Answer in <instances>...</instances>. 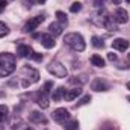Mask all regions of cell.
Here are the masks:
<instances>
[{
    "label": "cell",
    "mask_w": 130,
    "mask_h": 130,
    "mask_svg": "<svg viewBox=\"0 0 130 130\" xmlns=\"http://www.w3.org/2000/svg\"><path fill=\"white\" fill-rule=\"evenodd\" d=\"M17 68V61L12 53H0V77H8Z\"/></svg>",
    "instance_id": "obj_1"
},
{
    "label": "cell",
    "mask_w": 130,
    "mask_h": 130,
    "mask_svg": "<svg viewBox=\"0 0 130 130\" xmlns=\"http://www.w3.org/2000/svg\"><path fill=\"white\" fill-rule=\"evenodd\" d=\"M64 42L70 47V48H73L74 52H83L85 47H86V42H85L83 36L77 32L67 33L64 36Z\"/></svg>",
    "instance_id": "obj_2"
},
{
    "label": "cell",
    "mask_w": 130,
    "mask_h": 130,
    "mask_svg": "<svg viewBox=\"0 0 130 130\" xmlns=\"http://www.w3.org/2000/svg\"><path fill=\"white\" fill-rule=\"evenodd\" d=\"M47 71L50 74H53L55 77H61V79L67 77V74H68L65 65H62L61 62H56V61H53V62H50V64L47 65Z\"/></svg>",
    "instance_id": "obj_3"
},
{
    "label": "cell",
    "mask_w": 130,
    "mask_h": 130,
    "mask_svg": "<svg viewBox=\"0 0 130 130\" xmlns=\"http://www.w3.org/2000/svg\"><path fill=\"white\" fill-rule=\"evenodd\" d=\"M52 117H53V120H55L56 123L64 124L65 121L70 120V112H68L65 107H59V109H56V110L52 113Z\"/></svg>",
    "instance_id": "obj_4"
},
{
    "label": "cell",
    "mask_w": 130,
    "mask_h": 130,
    "mask_svg": "<svg viewBox=\"0 0 130 130\" xmlns=\"http://www.w3.org/2000/svg\"><path fill=\"white\" fill-rule=\"evenodd\" d=\"M113 20H115V23H118V24H126V23L129 21V14H127V11L123 9V8H117V11L113 12Z\"/></svg>",
    "instance_id": "obj_5"
},
{
    "label": "cell",
    "mask_w": 130,
    "mask_h": 130,
    "mask_svg": "<svg viewBox=\"0 0 130 130\" xmlns=\"http://www.w3.org/2000/svg\"><path fill=\"white\" fill-rule=\"evenodd\" d=\"M42 21H44V17H42V15H36V17L30 18V20L26 23V26H24V32H33L35 29H38V26H39Z\"/></svg>",
    "instance_id": "obj_6"
},
{
    "label": "cell",
    "mask_w": 130,
    "mask_h": 130,
    "mask_svg": "<svg viewBox=\"0 0 130 130\" xmlns=\"http://www.w3.org/2000/svg\"><path fill=\"white\" fill-rule=\"evenodd\" d=\"M35 97H36V103L39 104L41 109H47V107L50 106V100H48V92H47V91L42 89V91H39Z\"/></svg>",
    "instance_id": "obj_7"
},
{
    "label": "cell",
    "mask_w": 130,
    "mask_h": 130,
    "mask_svg": "<svg viewBox=\"0 0 130 130\" xmlns=\"http://www.w3.org/2000/svg\"><path fill=\"white\" fill-rule=\"evenodd\" d=\"M39 42L42 44V47H45V48H53L55 47V36L53 35H50V33H42L41 36H39Z\"/></svg>",
    "instance_id": "obj_8"
},
{
    "label": "cell",
    "mask_w": 130,
    "mask_h": 130,
    "mask_svg": "<svg viewBox=\"0 0 130 130\" xmlns=\"http://www.w3.org/2000/svg\"><path fill=\"white\" fill-rule=\"evenodd\" d=\"M112 47L115 50H118V52H126L130 47V42L127 39H124V38H117V39L112 41Z\"/></svg>",
    "instance_id": "obj_9"
},
{
    "label": "cell",
    "mask_w": 130,
    "mask_h": 130,
    "mask_svg": "<svg viewBox=\"0 0 130 130\" xmlns=\"http://www.w3.org/2000/svg\"><path fill=\"white\" fill-rule=\"evenodd\" d=\"M17 53H18V56L20 58H32L33 55V50L32 47H29V45H26V44H20L18 47H17Z\"/></svg>",
    "instance_id": "obj_10"
},
{
    "label": "cell",
    "mask_w": 130,
    "mask_h": 130,
    "mask_svg": "<svg viewBox=\"0 0 130 130\" xmlns=\"http://www.w3.org/2000/svg\"><path fill=\"white\" fill-rule=\"evenodd\" d=\"M29 121H30V123H35V124H41V123H45V118H44L42 113L33 110V112L29 113Z\"/></svg>",
    "instance_id": "obj_11"
},
{
    "label": "cell",
    "mask_w": 130,
    "mask_h": 130,
    "mask_svg": "<svg viewBox=\"0 0 130 130\" xmlns=\"http://www.w3.org/2000/svg\"><path fill=\"white\" fill-rule=\"evenodd\" d=\"M91 88H92L94 91H107V89H109L107 83H106L104 80H101V79H95V80L92 82Z\"/></svg>",
    "instance_id": "obj_12"
},
{
    "label": "cell",
    "mask_w": 130,
    "mask_h": 130,
    "mask_svg": "<svg viewBox=\"0 0 130 130\" xmlns=\"http://www.w3.org/2000/svg\"><path fill=\"white\" fill-rule=\"evenodd\" d=\"M80 94H82V89H80V88H73V89H70L68 92H65L64 98L67 101H73L74 98H77Z\"/></svg>",
    "instance_id": "obj_13"
},
{
    "label": "cell",
    "mask_w": 130,
    "mask_h": 130,
    "mask_svg": "<svg viewBox=\"0 0 130 130\" xmlns=\"http://www.w3.org/2000/svg\"><path fill=\"white\" fill-rule=\"evenodd\" d=\"M103 26L107 29V30H117V23H115V20H113V17H104L103 18Z\"/></svg>",
    "instance_id": "obj_14"
},
{
    "label": "cell",
    "mask_w": 130,
    "mask_h": 130,
    "mask_svg": "<svg viewBox=\"0 0 130 130\" xmlns=\"http://www.w3.org/2000/svg\"><path fill=\"white\" fill-rule=\"evenodd\" d=\"M64 26H61L59 23H52L50 26H48V30H50V33L53 35V36H58V35H62V29Z\"/></svg>",
    "instance_id": "obj_15"
},
{
    "label": "cell",
    "mask_w": 130,
    "mask_h": 130,
    "mask_svg": "<svg viewBox=\"0 0 130 130\" xmlns=\"http://www.w3.org/2000/svg\"><path fill=\"white\" fill-rule=\"evenodd\" d=\"M91 64L94 65V67H98V68H103L104 67V59L100 56V55H92L91 56Z\"/></svg>",
    "instance_id": "obj_16"
},
{
    "label": "cell",
    "mask_w": 130,
    "mask_h": 130,
    "mask_svg": "<svg viewBox=\"0 0 130 130\" xmlns=\"http://www.w3.org/2000/svg\"><path fill=\"white\" fill-rule=\"evenodd\" d=\"M64 95H65V89L62 88V86H59L58 89H55L52 98H53V101H61V100L64 98Z\"/></svg>",
    "instance_id": "obj_17"
},
{
    "label": "cell",
    "mask_w": 130,
    "mask_h": 130,
    "mask_svg": "<svg viewBox=\"0 0 130 130\" xmlns=\"http://www.w3.org/2000/svg\"><path fill=\"white\" fill-rule=\"evenodd\" d=\"M64 129L65 130H77L79 129V123L77 120H68L64 123Z\"/></svg>",
    "instance_id": "obj_18"
},
{
    "label": "cell",
    "mask_w": 130,
    "mask_h": 130,
    "mask_svg": "<svg viewBox=\"0 0 130 130\" xmlns=\"http://www.w3.org/2000/svg\"><path fill=\"white\" fill-rule=\"evenodd\" d=\"M56 18H58V23L61 26H67L68 24V18H67V15H65L62 11H58L56 12Z\"/></svg>",
    "instance_id": "obj_19"
},
{
    "label": "cell",
    "mask_w": 130,
    "mask_h": 130,
    "mask_svg": "<svg viewBox=\"0 0 130 130\" xmlns=\"http://www.w3.org/2000/svg\"><path fill=\"white\" fill-rule=\"evenodd\" d=\"M8 112H9L8 106H5V104H0V123H2V121H5V120L8 118Z\"/></svg>",
    "instance_id": "obj_20"
},
{
    "label": "cell",
    "mask_w": 130,
    "mask_h": 130,
    "mask_svg": "<svg viewBox=\"0 0 130 130\" xmlns=\"http://www.w3.org/2000/svg\"><path fill=\"white\" fill-rule=\"evenodd\" d=\"M91 44L95 47V48H103L104 47V42L98 38V36H92V39H91Z\"/></svg>",
    "instance_id": "obj_21"
},
{
    "label": "cell",
    "mask_w": 130,
    "mask_h": 130,
    "mask_svg": "<svg viewBox=\"0 0 130 130\" xmlns=\"http://www.w3.org/2000/svg\"><path fill=\"white\" fill-rule=\"evenodd\" d=\"M9 33V27L3 23V21H0V38H3V36H6Z\"/></svg>",
    "instance_id": "obj_22"
},
{
    "label": "cell",
    "mask_w": 130,
    "mask_h": 130,
    "mask_svg": "<svg viewBox=\"0 0 130 130\" xmlns=\"http://www.w3.org/2000/svg\"><path fill=\"white\" fill-rule=\"evenodd\" d=\"M70 11H71V12H74V14H76V12H79V11H82V3H80V2H74V3L70 6Z\"/></svg>",
    "instance_id": "obj_23"
},
{
    "label": "cell",
    "mask_w": 130,
    "mask_h": 130,
    "mask_svg": "<svg viewBox=\"0 0 130 130\" xmlns=\"http://www.w3.org/2000/svg\"><path fill=\"white\" fill-rule=\"evenodd\" d=\"M89 101H91V97H89V95H83V97H82L80 100H79V101H77V104H76V106L79 107V106H83V104H88Z\"/></svg>",
    "instance_id": "obj_24"
},
{
    "label": "cell",
    "mask_w": 130,
    "mask_h": 130,
    "mask_svg": "<svg viewBox=\"0 0 130 130\" xmlns=\"http://www.w3.org/2000/svg\"><path fill=\"white\" fill-rule=\"evenodd\" d=\"M27 129H29V127L24 126V123H21V121H18V126H17V123L12 124V130H27Z\"/></svg>",
    "instance_id": "obj_25"
},
{
    "label": "cell",
    "mask_w": 130,
    "mask_h": 130,
    "mask_svg": "<svg viewBox=\"0 0 130 130\" xmlns=\"http://www.w3.org/2000/svg\"><path fill=\"white\" fill-rule=\"evenodd\" d=\"M32 58L35 59V61H38V62H39V61H42V55H41V53H35V52H33Z\"/></svg>",
    "instance_id": "obj_26"
},
{
    "label": "cell",
    "mask_w": 130,
    "mask_h": 130,
    "mask_svg": "<svg viewBox=\"0 0 130 130\" xmlns=\"http://www.w3.org/2000/svg\"><path fill=\"white\" fill-rule=\"evenodd\" d=\"M107 59L113 62V61H117V59H118V56H117L115 53H107Z\"/></svg>",
    "instance_id": "obj_27"
},
{
    "label": "cell",
    "mask_w": 130,
    "mask_h": 130,
    "mask_svg": "<svg viewBox=\"0 0 130 130\" xmlns=\"http://www.w3.org/2000/svg\"><path fill=\"white\" fill-rule=\"evenodd\" d=\"M52 86H53V83H52V82H47V83L44 85V91H47V92H50V89H52Z\"/></svg>",
    "instance_id": "obj_28"
},
{
    "label": "cell",
    "mask_w": 130,
    "mask_h": 130,
    "mask_svg": "<svg viewBox=\"0 0 130 130\" xmlns=\"http://www.w3.org/2000/svg\"><path fill=\"white\" fill-rule=\"evenodd\" d=\"M6 5H8V2H6V0H0V12L6 8Z\"/></svg>",
    "instance_id": "obj_29"
},
{
    "label": "cell",
    "mask_w": 130,
    "mask_h": 130,
    "mask_svg": "<svg viewBox=\"0 0 130 130\" xmlns=\"http://www.w3.org/2000/svg\"><path fill=\"white\" fill-rule=\"evenodd\" d=\"M101 130H117V129H115L113 126H109V124H107V126H103V127H101Z\"/></svg>",
    "instance_id": "obj_30"
},
{
    "label": "cell",
    "mask_w": 130,
    "mask_h": 130,
    "mask_svg": "<svg viewBox=\"0 0 130 130\" xmlns=\"http://www.w3.org/2000/svg\"><path fill=\"white\" fill-rule=\"evenodd\" d=\"M121 2H123V0H112V3H113V5H120Z\"/></svg>",
    "instance_id": "obj_31"
},
{
    "label": "cell",
    "mask_w": 130,
    "mask_h": 130,
    "mask_svg": "<svg viewBox=\"0 0 130 130\" xmlns=\"http://www.w3.org/2000/svg\"><path fill=\"white\" fill-rule=\"evenodd\" d=\"M45 2H47V0H39V3H45Z\"/></svg>",
    "instance_id": "obj_32"
},
{
    "label": "cell",
    "mask_w": 130,
    "mask_h": 130,
    "mask_svg": "<svg viewBox=\"0 0 130 130\" xmlns=\"http://www.w3.org/2000/svg\"><path fill=\"white\" fill-rule=\"evenodd\" d=\"M127 89H129V91H130V82H129V83H127Z\"/></svg>",
    "instance_id": "obj_33"
},
{
    "label": "cell",
    "mask_w": 130,
    "mask_h": 130,
    "mask_svg": "<svg viewBox=\"0 0 130 130\" xmlns=\"http://www.w3.org/2000/svg\"><path fill=\"white\" fill-rule=\"evenodd\" d=\"M126 2H127V3H129V5H130V0H126Z\"/></svg>",
    "instance_id": "obj_34"
},
{
    "label": "cell",
    "mask_w": 130,
    "mask_h": 130,
    "mask_svg": "<svg viewBox=\"0 0 130 130\" xmlns=\"http://www.w3.org/2000/svg\"><path fill=\"white\" fill-rule=\"evenodd\" d=\"M127 100H129V101H130V97H127Z\"/></svg>",
    "instance_id": "obj_35"
},
{
    "label": "cell",
    "mask_w": 130,
    "mask_h": 130,
    "mask_svg": "<svg viewBox=\"0 0 130 130\" xmlns=\"http://www.w3.org/2000/svg\"><path fill=\"white\" fill-rule=\"evenodd\" d=\"M27 130H32V129H30V127H29V129H27Z\"/></svg>",
    "instance_id": "obj_36"
},
{
    "label": "cell",
    "mask_w": 130,
    "mask_h": 130,
    "mask_svg": "<svg viewBox=\"0 0 130 130\" xmlns=\"http://www.w3.org/2000/svg\"><path fill=\"white\" fill-rule=\"evenodd\" d=\"M129 58H130V56H129Z\"/></svg>",
    "instance_id": "obj_37"
}]
</instances>
